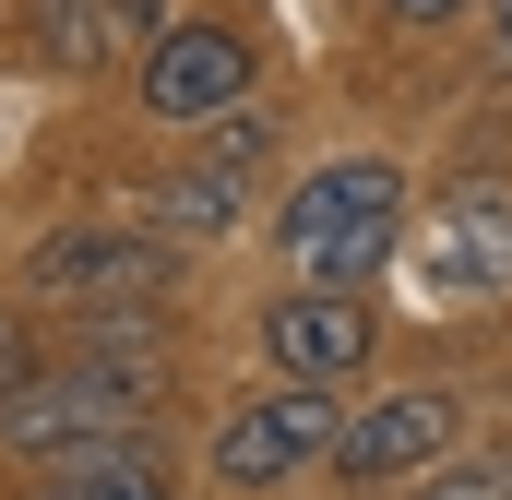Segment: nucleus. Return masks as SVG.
<instances>
[{"instance_id": "9d476101", "label": "nucleus", "mask_w": 512, "mask_h": 500, "mask_svg": "<svg viewBox=\"0 0 512 500\" xmlns=\"http://www.w3.org/2000/svg\"><path fill=\"white\" fill-rule=\"evenodd\" d=\"M155 24V0H24V48L48 60V72H96L120 36Z\"/></svg>"}, {"instance_id": "9b49d317", "label": "nucleus", "mask_w": 512, "mask_h": 500, "mask_svg": "<svg viewBox=\"0 0 512 500\" xmlns=\"http://www.w3.org/2000/svg\"><path fill=\"white\" fill-rule=\"evenodd\" d=\"M251 215V167H215V155H191L155 203H143V227H167V239H227Z\"/></svg>"}, {"instance_id": "39448f33", "label": "nucleus", "mask_w": 512, "mask_h": 500, "mask_svg": "<svg viewBox=\"0 0 512 500\" xmlns=\"http://www.w3.org/2000/svg\"><path fill=\"white\" fill-rule=\"evenodd\" d=\"M405 262H417V286L453 310H501L512 298V179H465V191H441L417 227H405Z\"/></svg>"}, {"instance_id": "f8f14e48", "label": "nucleus", "mask_w": 512, "mask_h": 500, "mask_svg": "<svg viewBox=\"0 0 512 500\" xmlns=\"http://www.w3.org/2000/svg\"><path fill=\"white\" fill-rule=\"evenodd\" d=\"M417 500H512V441H465V453H441Z\"/></svg>"}, {"instance_id": "6e6552de", "label": "nucleus", "mask_w": 512, "mask_h": 500, "mask_svg": "<svg viewBox=\"0 0 512 500\" xmlns=\"http://www.w3.org/2000/svg\"><path fill=\"white\" fill-rule=\"evenodd\" d=\"M251 334L274 381H358L382 346V310H370V286H274Z\"/></svg>"}, {"instance_id": "f257e3e1", "label": "nucleus", "mask_w": 512, "mask_h": 500, "mask_svg": "<svg viewBox=\"0 0 512 500\" xmlns=\"http://www.w3.org/2000/svg\"><path fill=\"white\" fill-rule=\"evenodd\" d=\"M417 227V191L393 155H322L274 191V262L286 286H382V262Z\"/></svg>"}, {"instance_id": "7ed1b4c3", "label": "nucleus", "mask_w": 512, "mask_h": 500, "mask_svg": "<svg viewBox=\"0 0 512 500\" xmlns=\"http://www.w3.org/2000/svg\"><path fill=\"white\" fill-rule=\"evenodd\" d=\"M334 429H346L334 381H262V393H239V405L215 417L203 477H215V489H239V500H274V489H298V477H322V465H334Z\"/></svg>"}, {"instance_id": "f03ea898", "label": "nucleus", "mask_w": 512, "mask_h": 500, "mask_svg": "<svg viewBox=\"0 0 512 500\" xmlns=\"http://www.w3.org/2000/svg\"><path fill=\"white\" fill-rule=\"evenodd\" d=\"M179 346H72L60 370H36L0 405V453L12 465H48V453H84V441H120L167 405Z\"/></svg>"}, {"instance_id": "1a4fd4ad", "label": "nucleus", "mask_w": 512, "mask_h": 500, "mask_svg": "<svg viewBox=\"0 0 512 500\" xmlns=\"http://www.w3.org/2000/svg\"><path fill=\"white\" fill-rule=\"evenodd\" d=\"M24 500H179V453L155 429H120V441H84V453L24 465Z\"/></svg>"}, {"instance_id": "ddd939ff", "label": "nucleus", "mask_w": 512, "mask_h": 500, "mask_svg": "<svg viewBox=\"0 0 512 500\" xmlns=\"http://www.w3.org/2000/svg\"><path fill=\"white\" fill-rule=\"evenodd\" d=\"M262 143H274V120H262L251 96H239V108H215V120H203V155H215V167H262Z\"/></svg>"}, {"instance_id": "20e7f679", "label": "nucleus", "mask_w": 512, "mask_h": 500, "mask_svg": "<svg viewBox=\"0 0 512 500\" xmlns=\"http://www.w3.org/2000/svg\"><path fill=\"white\" fill-rule=\"evenodd\" d=\"M465 393L453 381H382L370 405H346V429H334V465L322 477H346V489H393V477H429L441 453H465Z\"/></svg>"}, {"instance_id": "4468645a", "label": "nucleus", "mask_w": 512, "mask_h": 500, "mask_svg": "<svg viewBox=\"0 0 512 500\" xmlns=\"http://www.w3.org/2000/svg\"><path fill=\"white\" fill-rule=\"evenodd\" d=\"M36 370H48V358H36V322H24V310H0V405H12Z\"/></svg>"}, {"instance_id": "2eb2a0df", "label": "nucleus", "mask_w": 512, "mask_h": 500, "mask_svg": "<svg viewBox=\"0 0 512 500\" xmlns=\"http://www.w3.org/2000/svg\"><path fill=\"white\" fill-rule=\"evenodd\" d=\"M489 0H382V24H405V36H441V24H477Z\"/></svg>"}, {"instance_id": "423d86ee", "label": "nucleus", "mask_w": 512, "mask_h": 500, "mask_svg": "<svg viewBox=\"0 0 512 500\" xmlns=\"http://www.w3.org/2000/svg\"><path fill=\"white\" fill-rule=\"evenodd\" d=\"M179 286V239L167 227H48V239L24 250V298H84V310H108V298H167Z\"/></svg>"}, {"instance_id": "0eeeda50", "label": "nucleus", "mask_w": 512, "mask_h": 500, "mask_svg": "<svg viewBox=\"0 0 512 500\" xmlns=\"http://www.w3.org/2000/svg\"><path fill=\"white\" fill-rule=\"evenodd\" d=\"M251 84H262V48L239 36V24H215V12L167 24V36L143 48V72H131V96H143L155 131H203L215 108H239Z\"/></svg>"}, {"instance_id": "dca6fc26", "label": "nucleus", "mask_w": 512, "mask_h": 500, "mask_svg": "<svg viewBox=\"0 0 512 500\" xmlns=\"http://www.w3.org/2000/svg\"><path fill=\"white\" fill-rule=\"evenodd\" d=\"M477 36H489V72H512V0H489V12H477Z\"/></svg>"}]
</instances>
